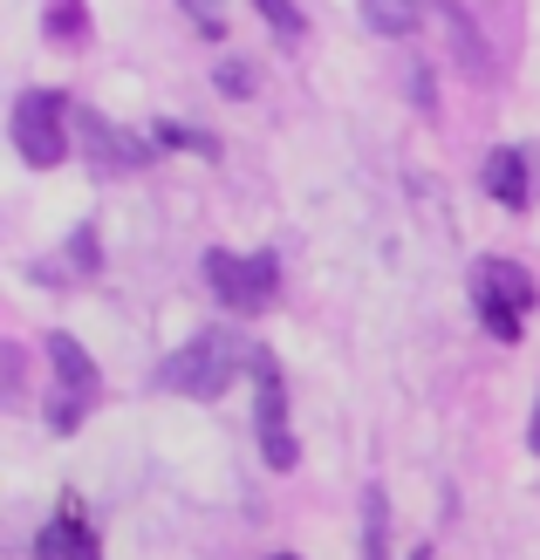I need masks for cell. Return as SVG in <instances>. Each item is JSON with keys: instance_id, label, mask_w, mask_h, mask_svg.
<instances>
[{"instance_id": "9c48e42d", "label": "cell", "mask_w": 540, "mask_h": 560, "mask_svg": "<svg viewBox=\"0 0 540 560\" xmlns=\"http://www.w3.org/2000/svg\"><path fill=\"white\" fill-rule=\"evenodd\" d=\"M486 191H493L499 206L520 212V206H527V158H520V151H493V158H486Z\"/></svg>"}, {"instance_id": "4fadbf2b", "label": "cell", "mask_w": 540, "mask_h": 560, "mask_svg": "<svg viewBox=\"0 0 540 560\" xmlns=\"http://www.w3.org/2000/svg\"><path fill=\"white\" fill-rule=\"evenodd\" d=\"M151 144H185V151H198V158H219L212 137H198V130H185V124H158V130H151Z\"/></svg>"}, {"instance_id": "30bf717a", "label": "cell", "mask_w": 540, "mask_h": 560, "mask_svg": "<svg viewBox=\"0 0 540 560\" xmlns=\"http://www.w3.org/2000/svg\"><path fill=\"white\" fill-rule=\"evenodd\" d=\"M438 21H445V35H451V55H459V69H466V75H486L493 62H486V48H479V27L466 21V8H451V0H445Z\"/></svg>"}, {"instance_id": "3957f363", "label": "cell", "mask_w": 540, "mask_h": 560, "mask_svg": "<svg viewBox=\"0 0 540 560\" xmlns=\"http://www.w3.org/2000/svg\"><path fill=\"white\" fill-rule=\"evenodd\" d=\"M472 307L499 342H520V328L533 315V273L514 260H479L472 267Z\"/></svg>"}, {"instance_id": "ba28073f", "label": "cell", "mask_w": 540, "mask_h": 560, "mask_svg": "<svg viewBox=\"0 0 540 560\" xmlns=\"http://www.w3.org/2000/svg\"><path fill=\"white\" fill-rule=\"evenodd\" d=\"M82 144H90L96 172H137V164H151V144H145V137H130V130H117V124H103V117H82Z\"/></svg>"}, {"instance_id": "277c9868", "label": "cell", "mask_w": 540, "mask_h": 560, "mask_svg": "<svg viewBox=\"0 0 540 560\" xmlns=\"http://www.w3.org/2000/svg\"><path fill=\"white\" fill-rule=\"evenodd\" d=\"M8 130H14V151L35 164V172H48V164L69 158V103L55 90H21Z\"/></svg>"}, {"instance_id": "6da1fadb", "label": "cell", "mask_w": 540, "mask_h": 560, "mask_svg": "<svg viewBox=\"0 0 540 560\" xmlns=\"http://www.w3.org/2000/svg\"><path fill=\"white\" fill-rule=\"evenodd\" d=\"M253 355H261V349H253L246 335H233V328H206V335H192L185 349L164 355L158 383L172 389V397H226V389H233V376L253 370Z\"/></svg>"}, {"instance_id": "5bb4252c", "label": "cell", "mask_w": 540, "mask_h": 560, "mask_svg": "<svg viewBox=\"0 0 540 560\" xmlns=\"http://www.w3.org/2000/svg\"><path fill=\"white\" fill-rule=\"evenodd\" d=\"M253 8H261V14L280 27V35H288V42H301V14H295V0H253Z\"/></svg>"}, {"instance_id": "5b68a950", "label": "cell", "mask_w": 540, "mask_h": 560, "mask_svg": "<svg viewBox=\"0 0 540 560\" xmlns=\"http://www.w3.org/2000/svg\"><path fill=\"white\" fill-rule=\"evenodd\" d=\"M206 280H212V294L233 307V315H261V307L274 301V288H280V267H274V254H206Z\"/></svg>"}, {"instance_id": "2e32d148", "label": "cell", "mask_w": 540, "mask_h": 560, "mask_svg": "<svg viewBox=\"0 0 540 560\" xmlns=\"http://www.w3.org/2000/svg\"><path fill=\"white\" fill-rule=\"evenodd\" d=\"M369 560H383V492H369Z\"/></svg>"}, {"instance_id": "7c38bea8", "label": "cell", "mask_w": 540, "mask_h": 560, "mask_svg": "<svg viewBox=\"0 0 540 560\" xmlns=\"http://www.w3.org/2000/svg\"><path fill=\"white\" fill-rule=\"evenodd\" d=\"M48 35H55V42H82V35H90L82 0H48Z\"/></svg>"}, {"instance_id": "8fae6325", "label": "cell", "mask_w": 540, "mask_h": 560, "mask_svg": "<svg viewBox=\"0 0 540 560\" xmlns=\"http://www.w3.org/2000/svg\"><path fill=\"white\" fill-rule=\"evenodd\" d=\"M424 21V0H363V27L369 35H411Z\"/></svg>"}, {"instance_id": "e0dca14e", "label": "cell", "mask_w": 540, "mask_h": 560, "mask_svg": "<svg viewBox=\"0 0 540 560\" xmlns=\"http://www.w3.org/2000/svg\"><path fill=\"white\" fill-rule=\"evenodd\" d=\"M219 82H226V90H233V96H246V90H253V82H246V69H240V62H226V69H219Z\"/></svg>"}, {"instance_id": "9a60e30c", "label": "cell", "mask_w": 540, "mask_h": 560, "mask_svg": "<svg viewBox=\"0 0 540 560\" xmlns=\"http://www.w3.org/2000/svg\"><path fill=\"white\" fill-rule=\"evenodd\" d=\"M179 8H185L198 27H206V35H226V14H219V0H179Z\"/></svg>"}, {"instance_id": "52a82bcc", "label": "cell", "mask_w": 540, "mask_h": 560, "mask_svg": "<svg viewBox=\"0 0 540 560\" xmlns=\"http://www.w3.org/2000/svg\"><path fill=\"white\" fill-rule=\"evenodd\" d=\"M35 560H103V540H96L90 513H82V499L55 506V520L35 534Z\"/></svg>"}, {"instance_id": "7a4b0ae2", "label": "cell", "mask_w": 540, "mask_h": 560, "mask_svg": "<svg viewBox=\"0 0 540 560\" xmlns=\"http://www.w3.org/2000/svg\"><path fill=\"white\" fill-rule=\"evenodd\" d=\"M48 370H55V389H48V431H55V438H69L82 417L96 410L103 383H96V362L82 355L76 335H48Z\"/></svg>"}, {"instance_id": "ac0fdd59", "label": "cell", "mask_w": 540, "mask_h": 560, "mask_svg": "<svg viewBox=\"0 0 540 560\" xmlns=\"http://www.w3.org/2000/svg\"><path fill=\"white\" fill-rule=\"evenodd\" d=\"M533 452H540V410H533Z\"/></svg>"}, {"instance_id": "8992f818", "label": "cell", "mask_w": 540, "mask_h": 560, "mask_svg": "<svg viewBox=\"0 0 540 560\" xmlns=\"http://www.w3.org/2000/svg\"><path fill=\"white\" fill-rule=\"evenodd\" d=\"M253 397H261V410H253V417H261V452H267V465L274 471H295V431H288V383H280V370H274V355L261 349V355H253Z\"/></svg>"}, {"instance_id": "d6986e66", "label": "cell", "mask_w": 540, "mask_h": 560, "mask_svg": "<svg viewBox=\"0 0 540 560\" xmlns=\"http://www.w3.org/2000/svg\"><path fill=\"white\" fill-rule=\"evenodd\" d=\"M274 560H295V553H274Z\"/></svg>"}]
</instances>
